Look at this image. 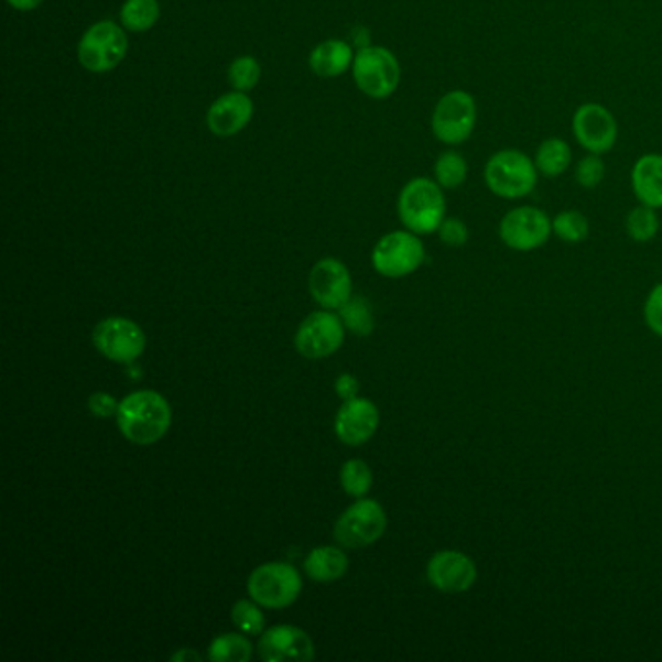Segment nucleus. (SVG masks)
Segmentation results:
<instances>
[{"instance_id":"nucleus-1","label":"nucleus","mask_w":662,"mask_h":662,"mask_svg":"<svg viewBox=\"0 0 662 662\" xmlns=\"http://www.w3.org/2000/svg\"><path fill=\"white\" fill-rule=\"evenodd\" d=\"M117 425L129 442L152 445L160 442L172 425V406L155 391H137L119 402Z\"/></svg>"},{"instance_id":"nucleus-2","label":"nucleus","mask_w":662,"mask_h":662,"mask_svg":"<svg viewBox=\"0 0 662 662\" xmlns=\"http://www.w3.org/2000/svg\"><path fill=\"white\" fill-rule=\"evenodd\" d=\"M445 197L437 181L416 177L404 185L399 195L401 221L417 236L434 234L445 220Z\"/></svg>"},{"instance_id":"nucleus-3","label":"nucleus","mask_w":662,"mask_h":662,"mask_svg":"<svg viewBox=\"0 0 662 662\" xmlns=\"http://www.w3.org/2000/svg\"><path fill=\"white\" fill-rule=\"evenodd\" d=\"M484 181L496 197H529L539 183V170L534 160L519 150H499L484 167Z\"/></svg>"},{"instance_id":"nucleus-4","label":"nucleus","mask_w":662,"mask_h":662,"mask_svg":"<svg viewBox=\"0 0 662 662\" xmlns=\"http://www.w3.org/2000/svg\"><path fill=\"white\" fill-rule=\"evenodd\" d=\"M129 40L123 28L109 20L90 25L78 43V61L90 73H109L127 57Z\"/></svg>"},{"instance_id":"nucleus-5","label":"nucleus","mask_w":662,"mask_h":662,"mask_svg":"<svg viewBox=\"0 0 662 662\" xmlns=\"http://www.w3.org/2000/svg\"><path fill=\"white\" fill-rule=\"evenodd\" d=\"M354 80L366 96L387 99L401 83V65L393 53L384 47L369 45L354 57Z\"/></svg>"},{"instance_id":"nucleus-6","label":"nucleus","mask_w":662,"mask_h":662,"mask_svg":"<svg viewBox=\"0 0 662 662\" xmlns=\"http://www.w3.org/2000/svg\"><path fill=\"white\" fill-rule=\"evenodd\" d=\"M302 585L300 573L292 565L280 562L259 565L247 580V589L254 603L274 610L294 605Z\"/></svg>"},{"instance_id":"nucleus-7","label":"nucleus","mask_w":662,"mask_h":662,"mask_svg":"<svg viewBox=\"0 0 662 662\" xmlns=\"http://www.w3.org/2000/svg\"><path fill=\"white\" fill-rule=\"evenodd\" d=\"M476 117L475 98L468 91L453 90L437 101L432 115V131L443 144L458 146L475 132Z\"/></svg>"},{"instance_id":"nucleus-8","label":"nucleus","mask_w":662,"mask_h":662,"mask_svg":"<svg viewBox=\"0 0 662 662\" xmlns=\"http://www.w3.org/2000/svg\"><path fill=\"white\" fill-rule=\"evenodd\" d=\"M371 261L379 274L387 279H402L422 267L425 261L424 243L414 231H393L379 239Z\"/></svg>"},{"instance_id":"nucleus-9","label":"nucleus","mask_w":662,"mask_h":662,"mask_svg":"<svg viewBox=\"0 0 662 662\" xmlns=\"http://www.w3.org/2000/svg\"><path fill=\"white\" fill-rule=\"evenodd\" d=\"M549 214L536 206H519L499 221V239L513 251L529 253L549 243L552 236Z\"/></svg>"},{"instance_id":"nucleus-10","label":"nucleus","mask_w":662,"mask_h":662,"mask_svg":"<svg viewBox=\"0 0 662 662\" xmlns=\"http://www.w3.org/2000/svg\"><path fill=\"white\" fill-rule=\"evenodd\" d=\"M387 529V516L376 499H361L346 509L336 521L335 539L346 549H363L376 544Z\"/></svg>"},{"instance_id":"nucleus-11","label":"nucleus","mask_w":662,"mask_h":662,"mask_svg":"<svg viewBox=\"0 0 662 662\" xmlns=\"http://www.w3.org/2000/svg\"><path fill=\"white\" fill-rule=\"evenodd\" d=\"M91 340L101 356L119 363H131L140 358L146 348L144 330L134 321L124 317L101 321L98 327L94 328Z\"/></svg>"},{"instance_id":"nucleus-12","label":"nucleus","mask_w":662,"mask_h":662,"mask_svg":"<svg viewBox=\"0 0 662 662\" xmlns=\"http://www.w3.org/2000/svg\"><path fill=\"white\" fill-rule=\"evenodd\" d=\"M343 321L328 311H315L305 317L295 335V348L303 358L321 360L328 358L343 346Z\"/></svg>"},{"instance_id":"nucleus-13","label":"nucleus","mask_w":662,"mask_h":662,"mask_svg":"<svg viewBox=\"0 0 662 662\" xmlns=\"http://www.w3.org/2000/svg\"><path fill=\"white\" fill-rule=\"evenodd\" d=\"M573 137L589 154H606L618 140V123L600 104H583L573 115Z\"/></svg>"},{"instance_id":"nucleus-14","label":"nucleus","mask_w":662,"mask_h":662,"mask_svg":"<svg viewBox=\"0 0 662 662\" xmlns=\"http://www.w3.org/2000/svg\"><path fill=\"white\" fill-rule=\"evenodd\" d=\"M427 580L442 593L457 595L473 589L478 572L470 557L458 550H442L427 562Z\"/></svg>"},{"instance_id":"nucleus-15","label":"nucleus","mask_w":662,"mask_h":662,"mask_svg":"<svg viewBox=\"0 0 662 662\" xmlns=\"http://www.w3.org/2000/svg\"><path fill=\"white\" fill-rule=\"evenodd\" d=\"M311 295L327 310H340L352 294L350 272L336 259H321L310 274Z\"/></svg>"},{"instance_id":"nucleus-16","label":"nucleus","mask_w":662,"mask_h":662,"mask_svg":"<svg viewBox=\"0 0 662 662\" xmlns=\"http://www.w3.org/2000/svg\"><path fill=\"white\" fill-rule=\"evenodd\" d=\"M262 661H311L315 656L313 639L295 626H274L259 641Z\"/></svg>"},{"instance_id":"nucleus-17","label":"nucleus","mask_w":662,"mask_h":662,"mask_svg":"<svg viewBox=\"0 0 662 662\" xmlns=\"http://www.w3.org/2000/svg\"><path fill=\"white\" fill-rule=\"evenodd\" d=\"M379 425V410L366 399L344 402L335 420V432L346 445H361L373 437Z\"/></svg>"},{"instance_id":"nucleus-18","label":"nucleus","mask_w":662,"mask_h":662,"mask_svg":"<svg viewBox=\"0 0 662 662\" xmlns=\"http://www.w3.org/2000/svg\"><path fill=\"white\" fill-rule=\"evenodd\" d=\"M253 101L246 91H229L210 106L206 123L216 137H234L246 129L253 119Z\"/></svg>"},{"instance_id":"nucleus-19","label":"nucleus","mask_w":662,"mask_h":662,"mask_svg":"<svg viewBox=\"0 0 662 662\" xmlns=\"http://www.w3.org/2000/svg\"><path fill=\"white\" fill-rule=\"evenodd\" d=\"M631 187L641 205L662 208V155L645 154L631 170Z\"/></svg>"},{"instance_id":"nucleus-20","label":"nucleus","mask_w":662,"mask_h":662,"mask_svg":"<svg viewBox=\"0 0 662 662\" xmlns=\"http://www.w3.org/2000/svg\"><path fill=\"white\" fill-rule=\"evenodd\" d=\"M354 65L352 47L340 40H328L313 50L310 66L321 78H335Z\"/></svg>"},{"instance_id":"nucleus-21","label":"nucleus","mask_w":662,"mask_h":662,"mask_svg":"<svg viewBox=\"0 0 662 662\" xmlns=\"http://www.w3.org/2000/svg\"><path fill=\"white\" fill-rule=\"evenodd\" d=\"M348 557L343 554V550L335 546H321V549L311 550L310 556L305 560V573L313 580L328 583V580L340 579L348 572Z\"/></svg>"},{"instance_id":"nucleus-22","label":"nucleus","mask_w":662,"mask_h":662,"mask_svg":"<svg viewBox=\"0 0 662 662\" xmlns=\"http://www.w3.org/2000/svg\"><path fill=\"white\" fill-rule=\"evenodd\" d=\"M534 164L544 177H560L572 164V148L564 139H546L536 148Z\"/></svg>"},{"instance_id":"nucleus-23","label":"nucleus","mask_w":662,"mask_h":662,"mask_svg":"<svg viewBox=\"0 0 662 662\" xmlns=\"http://www.w3.org/2000/svg\"><path fill=\"white\" fill-rule=\"evenodd\" d=\"M160 18L158 0H127L121 9V24L129 32L142 33L154 28Z\"/></svg>"},{"instance_id":"nucleus-24","label":"nucleus","mask_w":662,"mask_h":662,"mask_svg":"<svg viewBox=\"0 0 662 662\" xmlns=\"http://www.w3.org/2000/svg\"><path fill=\"white\" fill-rule=\"evenodd\" d=\"M253 654L249 639L238 633H226L214 639L208 647V659L214 662H247Z\"/></svg>"},{"instance_id":"nucleus-25","label":"nucleus","mask_w":662,"mask_h":662,"mask_svg":"<svg viewBox=\"0 0 662 662\" xmlns=\"http://www.w3.org/2000/svg\"><path fill=\"white\" fill-rule=\"evenodd\" d=\"M435 181L442 185L443 188H455L460 187L466 181L468 175V164H466L465 158L458 154V152H443L437 162L434 165Z\"/></svg>"},{"instance_id":"nucleus-26","label":"nucleus","mask_w":662,"mask_h":662,"mask_svg":"<svg viewBox=\"0 0 662 662\" xmlns=\"http://www.w3.org/2000/svg\"><path fill=\"white\" fill-rule=\"evenodd\" d=\"M626 229H628L630 238L638 241V243H647V241L656 238V234L661 229V220L656 216V208L645 205L636 206L626 218Z\"/></svg>"},{"instance_id":"nucleus-27","label":"nucleus","mask_w":662,"mask_h":662,"mask_svg":"<svg viewBox=\"0 0 662 662\" xmlns=\"http://www.w3.org/2000/svg\"><path fill=\"white\" fill-rule=\"evenodd\" d=\"M552 229L565 243H580L589 236V220L577 210H564L552 220Z\"/></svg>"},{"instance_id":"nucleus-28","label":"nucleus","mask_w":662,"mask_h":662,"mask_svg":"<svg viewBox=\"0 0 662 662\" xmlns=\"http://www.w3.org/2000/svg\"><path fill=\"white\" fill-rule=\"evenodd\" d=\"M340 482H343L344 490L348 491L350 496L361 498V496L368 493L371 484H373L371 468L360 458H352L343 466Z\"/></svg>"},{"instance_id":"nucleus-29","label":"nucleus","mask_w":662,"mask_h":662,"mask_svg":"<svg viewBox=\"0 0 662 662\" xmlns=\"http://www.w3.org/2000/svg\"><path fill=\"white\" fill-rule=\"evenodd\" d=\"M340 319L346 327L360 336H368L376 327L373 315L363 297H356V300H348L344 303L340 307Z\"/></svg>"},{"instance_id":"nucleus-30","label":"nucleus","mask_w":662,"mask_h":662,"mask_svg":"<svg viewBox=\"0 0 662 662\" xmlns=\"http://www.w3.org/2000/svg\"><path fill=\"white\" fill-rule=\"evenodd\" d=\"M228 80L238 91L253 90L261 80V65L254 57H239L229 65Z\"/></svg>"},{"instance_id":"nucleus-31","label":"nucleus","mask_w":662,"mask_h":662,"mask_svg":"<svg viewBox=\"0 0 662 662\" xmlns=\"http://www.w3.org/2000/svg\"><path fill=\"white\" fill-rule=\"evenodd\" d=\"M231 621L236 628L246 631L249 636H259L264 630V618L262 612L249 600H238L231 608Z\"/></svg>"},{"instance_id":"nucleus-32","label":"nucleus","mask_w":662,"mask_h":662,"mask_svg":"<svg viewBox=\"0 0 662 662\" xmlns=\"http://www.w3.org/2000/svg\"><path fill=\"white\" fill-rule=\"evenodd\" d=\"M606 165L598 154L585 155L575 170V181L583 188H597L605 180Z\"/></svg>"},{"instance_id":"nucleus-33","label":"nucleus","mask_w":662,"mask_h":662,"mask_svg":"<svg viewBox=\"0 0 662 662\" xmlns=\"http://www.w3.org/2000/svg\"><path fill=\"white\" fill-rule=\"evenodd\" d=\"M437 234H439L443 243L449 247L466 246V241L470 238L468 226L458 218H445L439 229H437Z\"/></svg>"},{"instance_id":"nucleus-34","label":"nucleus","mask_w":662,"mask_h":662,"mask_svg":"<svg viewBox=\"0 0 662 662\" xmlns=\"http://www.w3.org/2000/svg\"><path fill=\"white\" fill-rule=\"evenodd\" d=\"M645 321L654 335L662 338V284L654 286L647 297Z\"/></svg>"},{"instance_id":"nucleus-35","label":"nucleus","mask_w":662,"mask_h":662,"mask_svg":"<svg viewBox=\"0 0 662 662\" xmlns=\"http://www.w3.org/2000/svg\"><path fill=\"white\" fill-rule=\"evenodd\" d=\"M88 409H90L94 416L109 417L117 414L119 404H117V401H115L111 394L94 393L90 399H88Z\"/></svg>"},{"instance_id":"nucleus-36","label":"nucleus","mask_w":662,"mask_h":662,"mask_svg":"<svg viewBox=\"0 0 662 662\" xmlns=\"http://www.w3.org/2000/svg\"><path fill=\"white\" fill-rule=\"evenodd\" d=\"M358 389H360L358 379H356L354 376H350V373H344V376H340L338 379H336V393H338V397L344 399V401L356 399Z\"/></svg>"},{"instance_id":"nucleus-37","label":"nucleus","mask_w":662,"mask_h":662,"mask_svg":"<svg viewBox=\"0 0 662 662\" xmlns=\"http://www.w3.org/2000/svg\"><path fill=\"white\" fill-rule=\"evenodd\" d=\"M43 0H9L10 7H14L17 10H35L37 7H42Z\"/></svg>"},{"instance_id":"nucleus-38","label":"nucleus","mask_w":662,"mask_h":662,"mask_svg":"<svg viewBox=\"0 0 662 662\" xmlns=\"http://www.w3.org/2000/svg\"><path fill=\"white\" fill-rule=\"evenodd\" d=\"M173 661H188V659H193V661H198L200 659V654L197 651H191V649H183L180 653H175L172 656Z\"/></svg>"}]
</instances>
